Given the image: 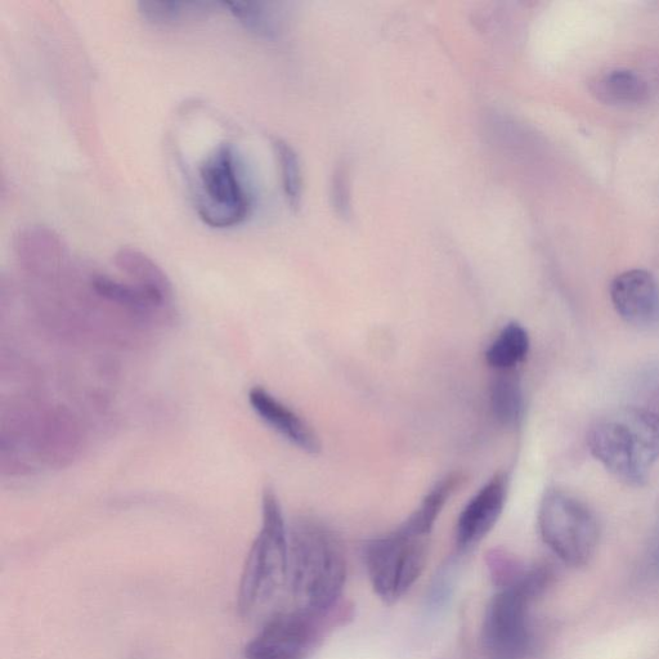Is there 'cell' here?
<instances>
[{"label":"cell","mask_w":659,"mask_h":659,"mask_svg":"<svg viewBox=\"0 0 659 659\" xmlns=\"http://www.w3.org/2000/svg\"><path fill=\"white\" fill-rule=\"evenodd\" d=\"M223 6L246 30L260 38L275 39L280 34L281 22L270 3L227 2Z\"/></svg>","instance_id":"cell-19"},{"label":"cell","mask_w":659,"mask_h":659,"mask_svg":"<svg viewBox=\"0 0 659 659\" xmlns=\"http://www.w3.org/2000/svg\"><path fill=\"white\" fill-rule=\"evenodd\" d=\"M91 286L98 297L115 306L127 309L134 315L147 318L163 316L172 308V304L152 293V291L134 284L112 279L105 275H96L91 279Z\"/></svg>","instance_id":"cell-12"},{"label":"cell","mask_w":659,"mask_h":659,"mask_svg":"<svg viewBox=\"0 0 659 659\" xmlns=\"http://www.w3.org/2000/svg\"><path fill=\"white\" fill-rule=\"evenodd\" d=\"M648 566L653 572L659 573V528L649 549Z\"/></svg>","instance_id":"cell-23"},{"label":"cell","mask_w":659,"mask_h":659,"mask_svg":"<svg viewBox=\"0 0 659 659\" xmlns=\"http://www.w3.org/2000/svg\"><path fill=\"white\" fill-rule=\"evenodd\" d=\"M549 580L548 569L531 567L522 584L493 596L482 627V647L488 659L526 658L531 645L528 607Z\"/></svg>","instance_id":"cell-4"},{"label":"cell","mask_w":659,"mask_h":659,"mask_svg":"<svg viewBox=\"0 0 659 659\" xmlns=\"http://www.w3.org/2000/svg\"><path fill=\"white\" fill-rule=\"evenodd\" d=\"M611 299L620 317L632 325H650L659 316V288L652 273L630 270L611 285Z\"/></svg>","instance_id":"cell-10"},{"label":"cell","mask_w":659,"mask_h":659,"mask_svg":"<svg viewBox=\"0 0 659 659\" xmlns=\"http://www.w3.org/2000/svg\"><path fill=\"white\" fill-rule=\"evenodd\" d=\"M115 264L134 284L152 291L173 306L172 282L158 264L142 251L130 248L120 249L115 255Z\"/></svg>","instance_id":"cell-14"},{"label":"cell","mask_w":659,"mask_h":659,"mask_svg":"<svg viewBox=\"0 0 659 659\" xmlns=\"http://www.w3.org/2000/svg\"><path fill=\"white\" fill-rule=\"evenodd\" d=\"M333 199L336 209L340 215H348L349 209V192L347 185V178H345V173L343 170H338L335 173L334 185H333Z\"/></svg>","instance_id":"cell-22"},{"label":"cell","mask_w":659,"mask_h":659,"mask_svg":"<svg viewBox=\"0 0 659 659\" xmlns=\"http://www.w3.org/2000/svg\"><path fill=\"white\" fill-rule=\"evenodd\" d=\"M466 481H468V477L463 472H452L439 479L425 495L419 508L402 524V530L410 533V535L429 537L439 514L442 513L447 502L464 486Z\"/></svg>","instance_id":"cell-13"},{"label":"cell","mask_w":659,"mask_h":659,"mask_svg":"<svg viewBox=\"0 0 659 659\" xmlns=\"http://www.w3.org/2000/svg\"><path fill=\"white\" fill-rule=\"evenodd\" d=\"M587 445L614 477L629 486H643L659 460V414L622 407L596 421Z\"/></svg>","instance_id":"cell-2"},{"label":"cell","mask_w":659,"mask_h":659,"mask_svg":"<svg viewBox=\"0 0 659 659\" xmlns=\"http://www.w3.org/2000/svg\"><path fill=\"white\" fill-rule=\"evenodd\" d=\"M248 400L259 419L291 445L309 455L320 454L322 443L316 430L271 392L262 387L251 388Z\"/></svg>","instance_id":"cell-11"},{"label":"cell","mask_w":659,"mask_h":659,"mask_svg":"<svg viewBox=\"0 0 659 659\" xmlns=\"http://www.w3.org/2000/svg\"><path fill=\"white\" fill-rule=\"evenodd\" d=\"M599 100L611 105H638L649 96L647 82L635 71L614 69L600 76L595 83Z\"/></svg>","instance_id":"cell-17"},{"label":"cell","mask_w":659,"mask_h":659,"mask_svg":"<svg viewBox=\"0 0 659 659\" xmlns=\"http://www.w3.org/2000/svg\"><path fill=\"white\" fill-rule=\"evenodd\" d=\"M542 541L564 563L584 567L599 544V524L589 506L567 492L550 490L539 509Z\"/></svg>","instance_id":"cell-5"},{"label":"cell","mask_w":659,"mask_h":659,"mask_svg":"<svg viewBox=\"0 0 659 659\" xmlns=\"http://www.w3.org/2000/svg\"><path fill=\"white\" fill-rule=\"evenodd\" d=\"M273 147L280 164L282 188L286 200L291 208L298 209L302 203L303 182L297 152L288 142L282 140L273 141Z\"/></svg>","instance_id":"cell-20"},{"label":"cell","mask_w":659,"mask_h":659,"mask_svg":"<svg viewBox=\"0 0 659 659\" xmlns=\"http://www.w3.org/2000/svg\"><path fill=\"white\" fill-rule=\"evenodd\" d=\"M530 348L531 340L527 330L517 322H510L488 347L486 361L488 366L497 371L515 370L526 360Z\"/></svg>","instance_id":"cell-18"},{"label":"cell","mask_w":659,"mask_h":659,"mask_svg":"<svg viewBox=\"0 0 659 659\" xmlns=\"http://www.w3.org/2000/svg\"><path fill=\"white\" fill-rule=\"evenodd\" d=\"M509 488V474L497 472L465 505L456 523L459 550L473 549L493 530L505 509Z\"/></svg>","instance_id":"cell-9"},{"label":"cell","mask_w":659,"mask_h":659,"mask_svg":"<svg viewBox=\"0 0 659 659\" xmlns=\"http://www.w3.org/2000/svg\"><path fill=\"white\" fill-rule=\"evenodd\" d=\"M289 528L279 496L266 487L262 496V526L255 537L242 572L237 607L250 616L270 604L289 584Z\"/></svg>","instance_id":"cell-3"},{"label":"cell","mask_w":659,"mask_h":659,"mask_svg":"<svg viewBox=\"0 0 659 659\" xmlns=\"http://www.w3.org/2000/svg\"><path fill=\"white\" fill-rule=\"evenodd\" d=\"M289 585L299 609L325 613L338 607L347 563L338 537L320 520L295 519L289 530Z\"/></svg>","instance_id":"cell-1"},{"label":"cell","mask_w":659,"mask_h":659,"mask_svg":"<svg viewBox=\"0 0 659 659\" xmlns=\"http://www.w3.org/2000/svg\"><path fill=\"white\" fill-rule=\"evenodd\" d=\"M334 609L313 613L295 609L273 616L245 649L248 659H304L315 649L325 627L343 620Z\"/></svg>","instance_id":"cell-8"},{"label":"cell","mask_w":659,"mask_h":659,"mask_svg":"<svg viewBox=\"0 0 659 659\" xmlns=\"http://www.w3.org/2000/svg\"><path fill=\"white\" fill-rule=\"evenodd\" d=\"M490 577L499 590L518 586L526 578L531 567H526L514 555L501 549H492L486 554Z\"/></svg>","instance_id":"cell-21"},{"label":"cell","mask_w":659,"mask_h":659,"mask_svg":"<svg viewBox=\"0 0 659 659\" xmlns=\"http://www.w3.org/2000/svg\"><path fill=\"white\" fill-rule=\"evenodd\" d=\"M428 560V537L402 528L367 542L365 562L372 587L385 603L400 600L419 580Z\"/></svg>","instance_id":"cell-7"},{"label":"cell","mask_w":659,"mask_h":659,"mask_svg":"<svg viewBox=\"0 0 659 659\" xmlns=\"http://www.w3.org/2000/svg\"><path fill=\"white\" fill-rule=\"evenodd\" d=\"M490 406L497 423L514 428L524 415L522 381L515 370L499 371L491 381Z\"/></svg>","instance_id":"cell-15"},{"label":"cell","mask_w":659,"mask_h":659,"mask_svg":"<svg viewBox=\"0 0 659 659\" xmlns=\"http://www.w3.org/2000/svg\"><path fill=\"white\" fill-rule=\"evenodd\" d=\"M138 12L150 24L178 26L208 19L223 3L215 2H140Z\"/></svg>","instance_id":"cell-16"},{"label":"cell","mask_w":659,"mask_h":659,"mask_svg":"<svg viewBox=\"0 0 659 659\" xmlns=\"http://www.w3.org/2000/svg\"><path fill=\"white\" fill-rule=\"evenodd\" d=\"M250 196L230 143H221L199 167L196 210L212 228L239 226L250 213Z\"/></svg>","instance_id":"cell-6"}]
</instances>
